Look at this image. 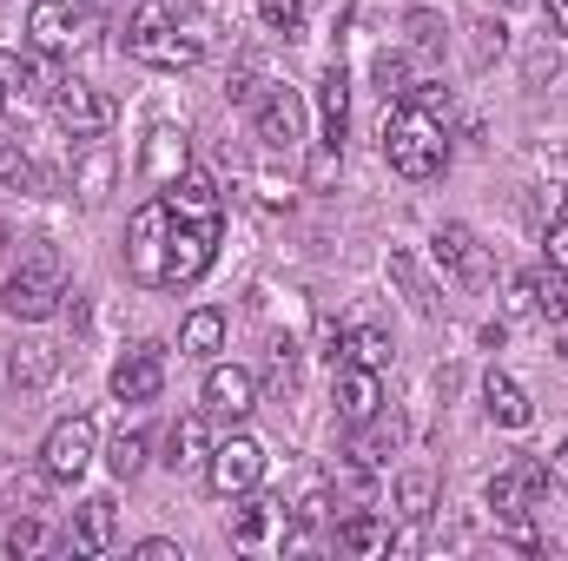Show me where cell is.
I'll list each match as a JSON object with an SVG mask.
<instances>
[{
	"instance_id": "1",
	"label": "cell",
	"mask_w": 568,
	"mask_h": 561,
	"mask_svg": "<svg viewBox=\"0 0 568 561\" xmlns=\"http://www.w3.org/2000/svg\"><path fill=\"white\" fill-rule=\"evenodd\" d=\"M165 212H172V245H165V290H185L212 272L219 258V238H225V198L205 172H179L165 192Z\"/></svg>"
},
{
	"instance_id": "17",
	"label": "cell",
	"mask_w": 568,
	"mask_h": 561,
	"mask_svg": "<svg viewBox=\"0 0 568 561\" xmlns=\"http://www.w3.org/2000/svg\"><path fill=\"white\" fill-rule=\"evenodd\" d=\"M27 40L40 53H67L73 47V0H33L27 7Z\"/></svg>"
},
{
	"instance_id": "40",
	"label": "cell",
	"mask_w": 568,
	"mask_h": 561,
	"mask_svg": "<svg viewBox=\"0 0 568 561\" xmlns=\"http://www.w3.org/2000/svg\"><path fill=\"white\" fill-rule=\"evenodd\" d=\"M509 310L516 317H536V272H523V278L509 284Z\"/></svg>"
},
{
	"instance_id": "36",
	"label": "cell",
	"mask_w": 568,
	"mask_h": 561,
	"mask_svg": "<svg viewBox=\"0 0 568 561\" xmlns=\"http://www.w3.org/2000/svg\"><path fill=\"white\" fill-rule=\"evenodd\" d=\"M40 549H47V522L40 516H20L7 529V555H40Z\"/></svg>"
},
{
	"instance_id": "26",
	"label": "cell",
	"mask_w": 568,
	"mask_h": 561,
	"mask_svg": "<svg viewBox=\"0 0 568 561\" xmlns=\"http://www.w3.org/2000/svg\"><path fill=\"white\" fill-rule=\"evenodd\" d=\"M390 502H397L404 522H424L429 509H436V476H429V469H404L397 489H390Z\"/></svg>"
},
{
	"instance_id": "31",
	"label": "cell",
	"mask_w": 568,
	"mask_h": 561,
	"mask_svg": "<svg viewBox=\"0 0 568 561\" xmlns=\"http://www.w3.org/2000/svg\"><path fill=\"white\" fill-rule=\"evenodd\" d=\"M536 317L568 324V272H536Z\"/></svg>"
},
{
	"instance_id": "15",
	"label": "cell",
	"mask_w": 568,
	"mask_h": 561,
	"mask_svg": "<svg viewBox=\"0 0 568 561\" xmlns=\"http://www.w3.org/2000/svg\"><path fill=\"white\" fill-rule=\"evenodd\" d=\"M179 172H192V145H185V133H179V126H165V120H159V126L145 133L140 178H145V185H159V192H165V185H172Z\"/></svg>"
},
{
	"instance_id": "43",
	"label": "cell",
	"mask_w": 568,
	"mask_h": 561,
	"mask_svg": "<svg viewBox=\"0 0 568 561\" xmlns=\"http://www.w3.org/2000/svg\"><path fill=\"white\" fill-rule=\"evenodd\" d=\"M140 561H185V555H179V542H159L152 536V542H140Z\"/></svg>"
},
{
	"instance_id": "29",
	"label": "cell",
	"mask_w": 568,
	"mask_h": 561,
	"mask_svg": "<svg viewBox=\"0 0 568 561\" xmlns=\"http://www.w3.org/2000/svg\"><path fill=\"white\" fill-rule=\"evenodd\" d=\"M371 80H377V93H384V100H410V86H417V80H410V60H404V53H377Z\"/></svg>"
},
{
	"instance_id": "39",
	"label": "cell",
	"mask_w": 568,
	"mask_h": 561,
	"mask_svg": "<svg viewBox=\"0 0 568 561\" xmlns=\"http://www.w3.org/2000/svg\"><path fill=\"white\" fill-rule=\"evenodd\" d=\"M410 40H417L424 53H436V47H443V20H436V13H410Z\"/></svg>"
},
{
	"instance_id": "5",
	"label": "cell",
	"mask_w": 568,
	"mask_h": 561,
	"mask_svg": "<svg viewBox=\"0 0 568 561\" xmlns=\"http://www.w3.org/2000/svg\"><path fill=\"white\" fill-rule=\"evenodd\" d=\"M165 245H172V212H165V198H145L126 218V272L145 290H165Z\"/></svg>"
},
{
	"instance_id": "24",
	"label": "cell",
	"mask_w": 568,
	"mask_h": 561,
	"mask_svg": "<svg viewBox=\"0 0 568 561\" xmlns=\"http://www.w3.org/2000/svg\"><path fill=\"white\" fill-rule=\"evenodd\" d=\"M397 442H404V422L390 417V410H377L371 422H357L351 456H357V462H384V456H397Z\"/></svg>"
},
{
	"instance_id": "6",
	"label": "cell",
	"mask_w": 568,
	"mask_h": 561,
	"mask_svg": "<svg viewBox=\"0 0 568 561\" xmlns=\"http://www.w3.org/2000/svg\"><path fill=\"white\" fill-rule=\"evenodd\" d=\"M93 449H100V429L93 417H60L40 442V476L47 482H80L93 469Z\"/></svg>"
},
{
	"instance_id": "4",
	"label": "cell",
	"mask_w": 568,
	"mask_h": 561,
	"mask_svg": "<svg viewBox=\"0 0 568 561\" xmlns=\"http://www.w3.org/2000/svg\"><path fill=\"white\" fill-rule=\"evenodd\" d=\"M126 53L140 67H159V73H185V67H199L205 40L192 27H179V13L165 0H140L133 20H126Z\"/></svg>"
},
{
	"instance_id": "16",
	"label": "cell",
	"mask_w": 568,
	"mask_h": 561,
	"mask_svg": "<svg viewBox=\"0 0 568 561\" xmlns=\"http://www.w3.org/2000/svg\"><path fill=\"white\" fill-rule=\"evenodd\" d=\"M113 529H120L113 496H87V502L73 509V555H106V549H113Z\"/></svg>"
},
{
	"instance_id": "12",
	"label": "cell",
	"mask_w": 568,
	"mask_h": 561,
	"mask_svg": "<svg viewBox=\"0 0 568 561\" xmlns=\"http://www.w3.org/2000/svg\"><path fill=\"white\" fill-rule=\"evenodd\" d=\"M165 390V344H133L113 364V397L120 404H152Z\"/></svg>"
},
{
	"instance_id": "25",
	"label": "cell",
	"mask_w": 568,
	"mask_h": 561,
	"mask_svg": "<svg viewBox=\"0 0 568 561\" xmlns=\"http://www.w3.org/2000/svg\"><path fill=\"white\" fill-rule=\"evenodd\" d=\"M179 350L185 357H219L225 350V310H192L185 330H179Z\"/></svg>"
},
{
	"instance_id": "18",
	"label": "cell",
	"mask_w": 568,
	"mask_h": 561,
	"mask_svg": "<svg viewBox=\"0 0 568 561\" xmlns=\"http://www.w3.org/2000/svg\"><path fill=\"white\" fill-rule=\"evenodd\" d=\"M337 549H344V555H390V549H397L390 516H371V509L344 516V522H337Z\"/></svg>"
},
{
	"instance_id": "34",
	"label": "cell",
	"mask_w": 568,
	"mask_h": 561,
	"mask_svg": "<svg viewBox=\"0 0 568 561\" xmlns=\"http://www.w3.org/2000/svg\"><path fill=\"white\" fill-rule=\"evenodd\" d=\"M390 278L404 284V297H410V304H417V317H436V297H429V284L417 278V265H410V258H404V252H390Z\"/></svg>"
},
{
	"instance_id": "27",
	"label": "cell",
	"mask_w": 568,
	"mask_h": 561,
	"mask_svg": "<svg viewBox=\"0 0 568 561\" xmlns=\"http://www.w3.org/2000/svg\"><path fill=\"white\" fill-rule=\"evenodd\" d=\"M53 364H60L53 344H20V350H13V384H20V390H40V384L53 377Z\"/></svg>"
},
{
	"instance_id": "38",
	"label": "cell",
	"mask_w": 568,
	"mask_h": 561,
	"mask_svg": "<svg viewBox=\"0 0 568 561\" xmlns=\"http://www.w3.org/2000/svg\"><path fill=\"white\" fill-rule=\"evenodd\" d=\"M496 53H503V20L483 13V20H476V67H489Z\"/></svg>"
},
{
	"instance_id": "14",
	"label": "cell",
	"mask_w": 568,
	"mask_h": 561,
	"mask_svg": "<svg viewBox=\"0 0 568 561\" xmlns=\"http://www.w3.org/2000/svg\"><path fill=\"white\" fill-rule=\"evenodd\" d=\"M331 404H337V417L351 422H371L384 410V384H377V370H364V364H337V384H331Z\"/></svg>"
},
{
	"instance_id": "41",
	"label": "cell",
	"mask_w": 568,
	"mask_h": 561,
	"mask_svg": "<svg viewBox=\"0 0 568 561\" xmlns=\"http://www.w3.org/2000/svg\"><path fill=\"white\" fill-rule=\"evenodd\" d=\"M324 509H331V489H324V482H311V489L297 496V522H317Z\"/></svg>"
},
{
	"instance_id": "20",
	"label": "cell",
	"mask_w": 568,
	"mask_h": 561,
	"mask_svg": "<svg viewBox=\"0 0 568 561\" xmlns=\"http://www.w3.org/2000/svg\"><path fill=\"white\" fill-rule=\"evenodd\" d=\"M205 456H212V429H205V410H192V417L172 422L165 462H172V469H205Z\"/></svg>"
},
{
	"instance_id": "7",
	"label": "cell",
	"mask_w": 568,
	"mask_h": 561,
	"mask_svg": "<svg viewBox=\"0 0 568 561\" xmlns=\"http://www.w3.org/2000/svg\"><path fill=\"white\" fill-rule=\"evenodd\" d=\"M53 120H60V133L67 140H106L113 133V120H120V106L100 93V86H87V80H60L53 86Z\"/></svg>"
},
{
	"instance_id": "11",
	"label": "cell",
	"mask_w": 568,
	"mask_h": 561,
	"mask_svg": "<svg viewBox=\"0 0 568 561\" xmlns=\"http://www.w3.org/2000/svg\"><path fill=\"white\" fill-rule=\"evenodd\" d=\"M252 410H258V377L239 370V364H212L205 370V417L245 422Z\"/></svg>"
},
{
	"instance_id": "30",
	"label": "cell",
	"mask_w": 568,
	"mask_h": 561,
	"mask_svg": "<svg viewBox=\"0 0 568 561\" xmlns=\"http://www.w3.org/2000/svg\"><path fill=\"white\" fill-rule=\"evenodd\" d=\"M27 86H40L33 67H20L13 53H0V113H20L27 106Z\"/></svg>"
},
{
	"instance_id": "13",
	"label": "cell",
	"mask_w": 568,
	"mask_h": 561,
	"mask_svg": "<svg viewBox=\"0 0 568 561\" xmlns=\"http://www.w3.org/2000/svg\"><path fill=\"white\" fill-rule=\"evenodd\" d=\"M258 145H272V152H291V145L304 140V100L291 93V86H272L265 100H258Z\"/></svg>"
},
{
	"instance_id": "33",
	"label": "cell",
	"mask_w": 568,
	"mask_h": 561,
	"mask_svg": "<svg viewBox=\"0 0 568 561\" xmlns=\"http://www.w3.org/2000/svg\"><path fill=\"white\" fill-rule=\"evenodd\" d=\"M258 20H265V33L297 40L304 33V0H258Z\"/></svg>"
},
{
	"instance_id": "46",
	"label": "cell",
	"mask_w": 568,
	"mask_h": 561,
	"mask_svg": "<svg viewBox=\"0 0 568 561\" xmlns=\"http://www.w3.org/2000/svg\"><path fill=\"white\" fill-rule=\"evenodd\" d=\"M562 357H568V324H562Z\"/></svg>"
},
{
	"instance_id": "45",
	"label": "cell",
	"mask_w": 568,
	"mask_h": 561,
	"mask_svg": "<svg viewBox=\"0 0 568 561\" xmlns=\"http://www.w3.org/2000/svg\"><path fill=\"white\" fill-rule=\"evenodd\" d=\"M549 476H556V482H562V489H568V442H562V449H556V456H549Z\"/></svg>"
},
{
	"instance_id": "32",
	"label": "cell",
	"mask_w": 568,
	"mask_h": 561,
	"mask_svg": "<svg viewBox=\"0 0 568 561\" xmlns=\"http://www.w3.org/2000/svg\"><path fill=\"white\" fill-rule=\"evenodd\" d=\"M0 185H13V192H33L40 185V165L27 159V145L0 140Z\"/></svg>"
},
{
	"instance_id": "19",
	"label": "cell",
	"mask_w": 568,
	"mask_h": 561,
	"mask_svg": "<svg viewBox=\"0 0 568 561\" xmlns=\"http://www.w3.org/2000/svg\"><path fill=\"white\" fill-rule=\"evenodd\" d=\"M483 404H489V422H496V429H529V422H536L529 397H523V384H516V377H503V370H489V377H483Z\"/></svg>"
},
{
	"instance_id": "23",
	"label": "cell",
	"mask_w": 568,
	"mask_h": 561,
	"mask_svg": "<svg viewBox=\"0 0 568 561\" xmlns=\"http://www.w3.org/2000/svg\"><path fill=\"white\" fill-rule=\"evenodd\" d=\"M73 192H80L87 205H100V198L113 192V145L106 140H87L80 165H73Z\"/></svg>"
},
{
	"instance_id": "37",
	"label": "cell",
	"mask_w": 568,
	"mask_h": 561,
	"mask_svg": "<svg viewBox=\"0 0 568 561\" xmlns=\"http://www.w3.org/2000/svg\"><path fill=\"white\" fill-rule=\"evenodd\" d=\"M542 252H549V272H568V212H562V218H549Z\"/></svg>"
},
{
	"instance_id": "42",
	"label": "cell",
	"mask_w": 568,
	"mask_h": 561,
	"mask_svg": "<svg viewBox=\"0 0 568 561\" xmlns=\"http://www.w3.org/2000/svg\"><path fill=\"white\" fill-rule=\"evenodd\" d=\"M410 100H417L424 113H436V120H449V93H443V86H410Z\"/></svg>"
},
{
	"instance_id": "10",
	"label": "cell",
	"mask_w": 568,
	"mask_h": 561,
	"mask_svg": "<svg viewBox=\"0 0 568 561\" xmlns=\"http://www.w3.org/2000/svg\"><path fill=\"white\" fill-rule=\"evenodd\" d=\"M429 252H436V265H443L449 278L469 284V290H483V284L496 278V258H489V252L476 245V232H469V225H456V218H449V225H436Z\"/></svg>"
},
{
	"instance_id": "9",
	"label": "cell",
	"mask_w": 568,
	"mask_h": 561,
	"mask_svg": "<svg viewBox=\"0 0 568 561\" xmlns=\"http://www.w3.org/2000/svg\"><path fill=\"white\" fill-rule=\"evenodd\" d=\"M542 489H549V462H536V456H523V462H509V469H496L489 476V489H483V502L503 516V522H523L536 502H542Z\"/></svg>"
},
{
	"instance_id": "28",
	"label": "cell",
	"mask_w": 568,
	"mask_h": 561,
	"mask_svg": "<svg viewBox=\"0 0 568 561\" xmlns=\"http://www.w3.org/2000/svg\"><path fill=\"white\" fill-rule=\"evenodd\" d=\"M265 509H272V502L239 496V509H232V542H239V549H258V542H265V522H272Z\"/></svg>"
},
{
	"instance_id": "44",
	"label": "cell",
	"mask_w": 568,
	"mask_h": 561,
	"mask_svg": "<svg viewBox=\"0 0 568 561\" xmlns=\"http://www.w3.org/2000/svg\"><path fill=\"white\" fill-rule=\"evenodd\" d=\"M542 13H549V27L568 40V0H542Z\"/></svg>"
},
{
	"instance_id": "21",
	"label": "cell",
	"mask_w": 568,
	"mask_h": 561,
	"mask_svg": "<svg viewBox=\"0 0 568 561\" xmlns=\"http://www.w3.org/2000/svg\"><path fill=\"white\" fill-rule=\"evenodd\" d=\"M331 364H364V370H384L390 364V337L377 324H357L344 337H331Z\"/></svg>"
},
{
	"instance_id": "22",
	"label": "cell",
	"mask_w": 568,
	"mask_h": 561,
	"mask_svg": "<svg viewBox=\"0 0 568 561\" xmlns=\"http://www.w3.org/2000/svg\"><path fill=\"white\" fill-rule=\"evenodd\" d=\"M317 113H324V145H344V133H351V80H344V67H331L317 80Z\"/></svg>"
},
{
	"instance_id": "8",
	"label": "cell",
	"mask_w": 568,
	"mask_h": 561,
	"mask_svg": "<svg viewBox=\"0 0 568 561\" xmlns=\"http://www.w3.org/2000/svg\"><path fill=\"white\" fill-rule=\"evenodd\" d=\"M205 482H212V496H225V502L252 496V489L265 482V449H258L252 436H225V442H212V456H205Z\"/></svg>"
},
{
	"instance_id": "3",
	"label": "cell",
	"mask_w": 568,
	"mask_h": 561,
	"mask_svg": "<svg viewBox=\"0 0 568 561\" xmlns=\"http://www.w3.org/2000/svg\"><path fill=\"white\" fill-rule=\"evenodd\" d=\"M60 297H67L60 252H53L47 238H33V245L20 252V265L7 272V284H0V310H7L13 324H47V317L60 310Z\"/></svg>"
},
{
	"instance_id": "35",
	"label": "cell",
	"mask_w": 568,
	"mask_h": 561,
	"mask_svg": "<svg viewBox=\"0 0 568 561\" xmlns=\"http://www.w3.org/2000/svg\"><path fill=\"white\" fill-rule=\"evenodd\" d=\"M106 462H113V476H140V462H145V429H120V436H113V449H106Z\"/></svg>"
},
{
	"instance_id": "2",
	"label": "cell",
	"mask_w": 568,
	"mask_h": 561,
	"mask_svg": "<svg viewBox=\"0 0 568 561\" xmlns=\"http://www.w3.org/2000/svg\"><path fill=\"white\" fill-rule=\"evenodd\" d=\"M384 159H390V172L410 178V185L436 178V172L449 165V133H443V120L424 113L417 100H404V106L384 120Z\"/></svg>"
}]
</instances>
